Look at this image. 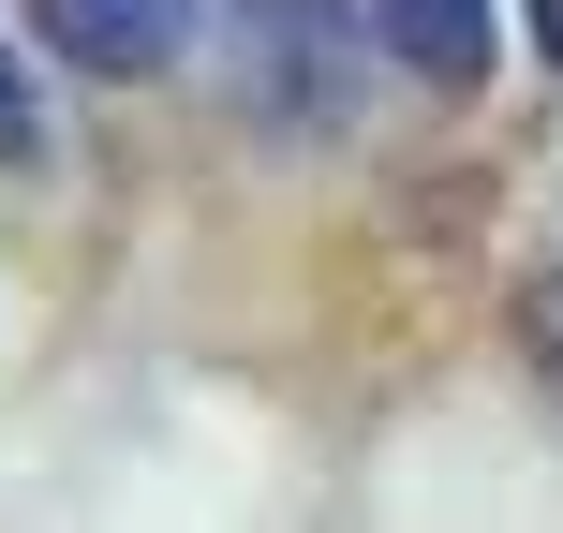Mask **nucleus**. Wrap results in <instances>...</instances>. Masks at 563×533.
I'll return each instance as SVG.
<instances>
[{
  "label": "nucleus",
  "instance_id": "nucleus-4",
  "mask_svg": "<svg viewBox=\"0 0 563 533\" xmlns=\"http://www.w3.org/2000/svg\"><path fill=\"white\" fill-rule=\"evenodd\" d=\"M519 356H534V386L563 400V253H549L534 281H519Z\"/></svg>",
  "mask_w": 563,
  "mask_h": 533
},
{
  "label": "nucleus",
  "instance_id": "nucleus-6",
  "mask_svg": "<svg viewBox=\"0 0 563 533\" xmlns=\"http://www.w3.org/2000/svg\"><path fill=\"white\" fill-rule=\"evenodd\" d=\"M519 15H534V59L563 75V0H519Z\"/></svg>",
  "mask_w": 563,
  "mask_h": 533
},
{
  "label": "nucleus",
  "instance_id": "nucleus-1",
  "mask_svg": "<svg viewBox=\"0 0 563 533\" xmlns=\"http://www.w3.org/2000/svg\"><path fill=\"white\" fill-rule=\"evenodd\" d=\"M356 45H371V0H223L238 104L267 134H341L356 119Z\"/></svg>",
  "mask_w": 563,
  "mask_h": 533
},
{
  "label": "nucleus",
  "instance_id": "nucleus-3",
  "mask_svg": "<svg viewBox=\"0 0 563 533\" xmlns=\"http://www.w3.org/2000/svg\"><path fill=\"white\" fill-rule=\"evenodd\" d=\"M371 45L430 89H475L489 75V0H371Z\"/></svg>",
  "mask_w": 563,
  "mask_h": 533
},
{
  "label": "nucleus",
  "instance_id": "nucleus-2",
  "mask_svg": "<svg viewBox=\"0 0 563 533\" xmlns=\"http://www.w3.org/2000/svg\"><path fill=\"white\" fill-rule=\"evenodd\" d=\"M30 30H45L75 75L134 89V75H164V59L194 45V0H30Z\"/></svg>",
  "mask_w": 563,
  "mask_h": 533
},
{
  "label": "nucleus",
  "instance_id": "nucleus-5",
  "mask_svg": "<svg viewBox=\"0 0 563 533\" xmlns=\"http://www.w3.org/2000/svg\"><path fill=\"white\" fill-rule=\"evenodd\" d=\"M30 148H45V104H30V75L0 59V164H30Z\"/></svg>",
  "mask_w": 563,
  "mask_h": 533
}]
</instances>
